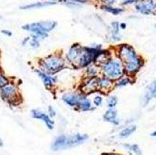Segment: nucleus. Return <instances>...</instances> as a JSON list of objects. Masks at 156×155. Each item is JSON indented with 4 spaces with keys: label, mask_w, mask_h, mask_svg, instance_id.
Masks as SVG:
<instances>
[{
    "label": "nucleus",
    "mask_w": 156,
    "mask_h": 155,
    "mask_svg": "<svg viewBox=\"0 0 156 155\" xmlns=\"http://www.w3.org/2000/svg\"><path fill=\"white\" fill-rule=\"evenodd\" d=\"M114 54L122 62L125 75L136 78L145 65V59L137 53L136 49L127 43H122L114 48Z\"/></svg>",
    "instance_id": "nucleus-1"
},
{
    "label": "nucleus",
    "mask_w": 156,
    "mask_h": 155,
    "mask_svg": "<svg viewBox=\"0 0 156 155\" xmlns=\"http://www.w3.org/2000/svg\"><path fill=\"white\" fill-rule=\"evenodd\" d=\"M39 68L43 71L54 75L58 73L66 66V61L65 57L58 53H52L46 57L41 58L38 62Z\"/></svg>",
    "instance_id": "nucleus-2"
},
{
    "label": "nucleus",
    "mask_w": 156,
    "mask_h": 155,
    "mask_svg": "<svg viewBox=\"0 0 156 155\" xmlns=\"http://www.w3.org/2000/svg\"><path fill=\"white\" fill-rule=\"evenodd\" d=\"M100 70L101 75H104L114 81L125 75L124 65L115 54L107 63L100 66Z\"/></svg>",
    "instance_id": "nucleus-3"
},
{
    "label": "nucleus",
    "mask_w": 156,
    "mask_h": 155,
    "mask_svg": "<svg viewBox=\"0 0 156 155\" xmlns=\"http://www.w3.org/2000/svg\"><path fill=\"white\" fill-rule=\"evenodd\" d=\"M56 26H57V22L55 21H42L26 23L23 26V29L38 36L41 39H45L48 37L49 33L52 31Z\"/></svg>",
    "instance_id": "nucleus-4"
},
{
    "label": "nucleus",
    "mask_w": 156,
    "mask_h": 155,
    "mask_svg": "<svg viewBox=\"0 0 156 155\" xmlns=\"http://www.w3.org/2000/svg\"><path fill=\"white\" fill-rule=\"evenodd\" d=\"M88 139L87 135H81V134H76L72 136H60L54 140V142L51 146V149L53 150H65L67 148H72L78 145L82 144Z\"/></svg>",
    "instance_id": "nucleus-5"
},
{
    "label": "nucleus",
    "mask_w": 156,
    "mask_h": 155,
    "mask_svg": "<svg viewBox=\"0 0 156 155\" xmlns=\"http://www.w3.org/2000/svg\"><path fill=\"white\" fill-rule=\"evenodd\" d=\"M0 97L10 105H18L21 102V95L17 85L13 82H9L0 87Z\"/></svg>",
    "instance_id": "nucleus-6"
},
{
    "label": "nucleus",
    "mask_w": 156,
    "mask_h": 155,
    "mask_svg": "<svg viewBox=\"0 0 156 155\" xmlns=\"http://www.w3.org/2000/svg\"><path fill=\"white\" fill-rule=\"evenodd\" d=\"M82 52H83V46H81L80 43L72 44L65 54V59L66 63L71 66L77 68V65L80 61Z\"/></svg>",
    "instance_id": "nucleus-7"
},
{
    "label": "nucleus",
    "mask_w": 156,
    "mask_h": 155,
    "mask_svg": "<svg viewBox=\"0 0 156 155\" xmlns=\"http://www.w3.org/2000/svg\"><path fill=\"white\" fill-rule=\"evenodd\" d=\"M134 6L135 10L142 15H152L156 13V0H138Z\"/></svg>",
    "instance_id": "nucleus-8"
},
{
    "label": "nucleus",
    "mask_w": 156,
    "mask_h": 155,
    "mask_svg": "<svg viewBox=\"0 0 156 155\" xmlns=\"http://www.w3.org/2000/svg\"><path fill=\"white\" fill-rule=\"evenodd\" d=\"M80 93L85 95L92 94L98 92V77L85 78L80 84Z\"/></svg>",
    "instance_id": "nucleus-9"
},
{
    "label": "nucleus",
    "mask_w": 156,
    "mask_h": 155,
    "mask_svg": "<svg viewBox=\"0 0 156 155\" xmlns=\"http://www.w3.org/2000/svg\"><path fill=\"white\" fill-rule=\"evenodd\" d=\"M34 72L40 78V79L42 80V83L44 84V86L47 89H52L55 86V84L57 83V80H58L57 77L51 74H49L43 71V70H41L40 68H34Z\"/></svg>",
    "instance_id": "nucleus-10"
},
{
    "label": "nucleus",
    "mask_w": 156,
    "mask_h": 155,
    "mask_svg": "<svg viewBox=\"0 0 156 155\" xmlns=\"http://www.w3.org/2000/svg\"><path fill=\"white\" fill-rule=\"evenodd\" d=\"M122 38L121 34L120 23L117 21L111 22L108 29V40L110 43H119Z\"/></svg>",
    "instance_id": "nucleus-11"
},
{
    "label": "nucleus",
    "mask_w": 156,
    "mask_h": 155,
    "mask_svg": "<svg viewBox=\"0 0 156 155\" xmlns=\"http://www.w3.org/2000/svg\"><path fill=\"white\" fill-rule=\"evenodd\" d=\"M114 88V80L111 79L100 75L98 77V92L102 93L103 94H108Z\"/></svg>",
    "instance_id": "nucleus-12"
},
{
    "label": "nucleus",
    "mask_w": 156,
    "mask_h": 155,
    "mask_svg": "<svg viewBox=\"0 0 156 155\" xmlns=\"http://www.w3.org/2000/svg\"><path fill=\"white\" fill-rule=\"evenodd\" d=\"M152 98H156V79L150 83L144 94L141 96V105H142V107H146Z\"/></svg>",
    "instance_id": "nucleus-13"
},
{
    "label": "nucleus",
    "mask_w": 156,
    "mask_h": 155,
    "mask_svg": "<svg viewBox=\"0 0 156 155\" xmlns=\"http://www.w3.org/2000/svg\"><path fill=\"white\" fill-rule=\"evenodd\" d=\"M31 115L34 119L40 120L43 122L50 130H52L54 128V122L47 113H45V112H42L37 109H33L31 111Z\"/></svg>",
    "instance_id": "nucleus-14"
},
{
    "label": "nucleus",
    "mask_w": 156,
    "mask_h": 155,
    "mask_svg": "<svg viewBox=\"0 0 156 155\" xmlns=\"http://www.w3.org/2000/svg\"><path fill=\"white\" fill-rule=\"evenodd\" d=\"M80 93H66L63 94L62 100L69 107H78L80 100Z\"/></svg>",
    "instance_id": "nucleus-15"
},
{
    "label": "nucleus",
    "mask_w": 156,
    "mask_h": 155,
    "mask_svg": "<svg viewBox=\"0 0 156 155\" xmlns=\"http://www.w3.org/2000/svg\"><path fill=\"white\" fill-rule=\"evenodd\" d=\"M113 55H114V53H112V51L110 50H108V49H105V50L102 49L100 51L98 52V54L96 55L94 64H95L96 65H98L99 67H100L105 63H107Z\"/></svg>",
    "instance_id": "nucleus-16"
},
{
    "label": "nucleus",
    "mask_w": 156,
    "mask_h": 155,
    "mask_svg": "<svg viewBox=\"0 0 156 155\" xmlns=\"http://www.w3.org/2000/svg\"><path fill=\"white\" fill-rule=\"evenodd\" d=\"M103 119L106 122H110L112 124H115V125L120 124V120L118 118V113H117V111L115 110V108H108L105 112Z\"/></svg>",
    "instance_id": "nucleus-17"
},
{
    "label": "nucleus",
    "mask_w": 156,
    "mask_h": 155,
    "mask_svg": "<svg viewBox=\"0 0 156 155\" xmlns=\"http://www.w3.org/2000/svg\"><path fill=\"white\" fill-rule=\"evenodd\" d=\"M100 75H101L100 67L96 65L95 64H92L85 68V73H84L85 78H95V77H99Z\"/></svg>",
    "instance_id": "nucleus-18"
},
{
    "label": "nucleus",
    "mask_w": 156,
    "mask_h": 155,
    "mask_svg": "<svg viewBox=\"0 0 156 155\" xmlns=\"http://www.w3.org/2000/svg\"><path fill=\"white\" fill-rule=\"evenodd\" d=\"M135 82V78L124 75L114 81V88H123Z\"/></svg>",
    "instance_id": "nucleus-19"
},
{
    "label": "nucleus",
    "mask_w": 156,
    "mask_h": 155,
    "mask_svg": "<svg viewBox=\"0 0 156 155\" xmlns=\"http://www.w3.org/2000/svg\"><path fill=\"white\" fill-rule=\"evenodd\" d=\"M78 108L80 110H81V111H90V110H93L94 109L93 105H92V102H91V100L89 99V98L87 97V95L81 93L80 100Z\"/></svg>",
    "instance_id": "nucleus-20"
},
{
    "label": "nucleus",
    "mask_w": 156,
    "mask_h": 155,
    "mask_svg": "<svg viewBox=\"0 0 156 155\" xmlns=\"http://www.w3.org/2000/svg\"><path fill=\"white\" fill-rule=\"evenodd\" d=\"M56 2L53 1H39V2H36L33 4H28L25 6H22L21 9H42V8H45V7H49V6H53L55 5Z\"/></svg>",
    "instance_id": "nucleus-21"
},
{
    "label": "nucleus",
    "mask_w": 156,
    "mask_h": 155,
    "mask_svg": "<svg viewBox=\"0 0 156 155\" xmlns=\"http://www.w3.org/2000/svg\"><path fill=\"white\" fill-rule=\"evenodd\" d=\"M100 9L107 12V13H109V14H112V15H115V16H118V15H121L122 13L124 12V9L122 7H115L114 6H108V5H101L100 6Z\"/></svg>",
    "instance_id": "nucleus-22"
},
{
    "label": "nucleus",
    "mask_w": 156,
    "mask_h": 155,
    "mask_svg": "<svg viewBox=\"0 0 156 155\" xmlns=\"http://www.w3.org/2000/svg\"><path fill=\"white\" fill-rule=\"evenodd\" d=\"M136 130V125H128L127 127L123 128L120 132L119 137L120 138H127L128 136H130Z\"/></svg>",
    "instance_id": "nucleus-23"
},
{
    "label": "nucleus",
    "mask_w": 156,
    "mask_h": 155,
    "mask_svg": "<svg viewBox=\"0 0 156 155\" xmlns=\"http://www.w3.org/2000/svg\"><path fill=\"white\" fill-rule=\"evenodd\" d=\"M30 41H29V45L31 46V48L33 49H37L40 45V40H42L37 35H34V34H31V37H30Z\"/></svg>",
    "instance_id": "nucleus-24"
},
{
    "label": "nucleus",
    "mask_w": 156,
    "mask_h": 155,
    "mask_svg": "<svg viewBox=\"0 0 156 155\" xmlns=\"http://www.w3.org/2000/svg\"><path fill=\"white\" fill-rule=\"evenodd\" d=\"M123 147L125 149H127L128 150H130L131 152L136 154V155H141V154H142V151H141L140 148L136 144H125V145H123Z\"/></svg>",
    "instance_id": "nucleus-25"
},
{
    "label": "nucleus",
    "mask_w": 156,
    "mask_h": 155,
    "mask_svg": "<svg viewBox=\"0 0 156 155\" xmlns=\"http://www.w3.org/2000/svg\"><path fill=\"white\" fill-rule=\"evenodd\" d=\"M117 104H118V97L116 95H110L108 98L107 105H108V108H115Z\"/></svg>",
    "instance_id": "nucleus-26"
},
{
    "label": "nucleus",
    "mask_w": 156,
    "mask_h": 155,
    "mask_svg": "<svg viewBox=\"0 0 156 155\" xmlns=\"http://www.w3.org/2000/svg\"><path fill=\"white\" fill-rule=\"evenodd\" d=\"M9 82V79L8 76H6L1 70H0V87H2L6 84H8Z\"/></svg>",
    "instance_id": "nucleus-27"
},
{
    "label": "nucleus",
    "mask_w": 156,
    "mask_h": 155,
    "mask_svg": "<svg viewBox=\"0 0 156 155\" xmlns=\"http://www.w3.org/2000/svg\"><path fill=\"white\" fill-rule=\"evenodd\" d=\"M101 5H108V6H114L118 3V0H96Z\"/></svg>",
    "instance_id": "nucleus-28"
},
{
    "label": "nucleus",
    "mask_w": 156,
    "mask_h": 155,
    "mask_svg": "<svg viewBox=\"0 0 156 155\" xmlns=\"http://www.w3.org/2000/svg\"><path fill=\"white\" fill-rule=\"evenodd\" d=\"M93 102H94V105L95 107H100L103 104V97H102V95H99V94L95 95L94 97Z\"/></svg>",
    "instance_id": "nucleus-29"
},
{
    "label": "nucleus",
    "mask_w": 156,
    "mask_h": 155,
    "mask_svg": "<svg viewBox=\"0 0 156 155\" xmlns=\"http://www.w3.org/2000/svg\"><path fill=\"white\" fill-rule=\"evenodd\" d=\"M137 1H138V0H122L120 5L122 8H124V7H129L131 5H135Z\"/></svg>",
    "instance_id": "nucleus-30"
},
{
    "label": "nucleus",
    "mask_w": 156,
    "mask_h": 155,
    "mask_svg": "<svg viewBox=\"0 0 156 155\" xmlns=\"http://www.w3.org/2000/svg\"><path fill=\"white\" fill-rule=\"evenodd\" d=\"M55 115H56L55 110L53 109V107H49V116H50L51 118H52V117H54Z\"/></svg>",
    "instance_id": "nucleus-31"
},
{
    "label": "nucleus",
    "mask_w": 156,
    "mask_h": 155,
    "mask_svg": "<svg viewBox=\"0 0 156 155\" xmlns=\"http://www.w3.org/2000/svg\"><path fill=\"white\" fill-rule=\"evenodd\" d=\"M1 33L3 34V35H5V36H8V37H11L12 36V33L9 31V30H6V29H3L2 31H1Z\"/></svg>",
    "instance_id": "nucleus-32"
},
{
    "label": "nucleus",
    "mask_w": 156,
    "mask_h": 155,
    "mask_svg": "<svg viewBox=\"0 0 156 155\" xmlns=\"http://www.w3.org/2000/svg\"><path fill=\"white\" fill-rule=\"evenodd\" d=\"M30 38H31L30 37H25V38H24V39L22 41V45H23V46H25L27 42H29V41H30Z\"/></svg>",
    "instance_id": "nucleus-33"
},
{
    "label": "nucleus",
    "mask_w": 156,
    "mask_h": 155,
    "mask_svg": "<svg viewBox=\"0 0 156 155\" xmlns=\"http://www.w3.org/2000/svg\"><path fill=\"white\" fill-rule=\"evenodd\" d=\"M120 28H121V30H125L126 28H127V23H120Z\"/></svg>",
    "instance_id": "nucleus-34"
},
{
    "label": "nucleus",
    "mask_w": 156,
    "mask_h": 155,
    "mask_svg": "<svg viewBox=\"0 0 156 155\" xmlns=\"http://www.w3.org/2000/svg\"><path fill=\"white\" fill-rule=\"evenodd\" d=\"M51 1H53V2H61V3H66V0H51Z\"/></svg>",
    "instance_id": "nucleus-35"
},
{
    "label": "nucleus",
    "mask_w": 156,
    "mask_h": 155,
    "mask_svg": "<svg viewBox=\"0 0 156 155\" xmlns=\"http://www.w3.org/2000/svg\"><path fill=\"white\" fill-rule=\"evenodd\" d=\"M151 136H153V137H156V130H155L154 132H152V134H151Z\"/></svg>",
    "instance_id": "nucleus-36"
},
{
    "label": "nucleus",
    "mask_w": 156,
    "mask_h": 155,
    "mask_svg": "<svg viewBox=\"0 0 156 155\" xmlns=\"http://www.w3.org/2000/svg\"><path fill=\"white\" fill-rule=\"evenodd\" d=\"M3 146V141H2V139L0 138V147H2Z\"/></svg>",
    "instance_id": "nucleus-37"
},
{
    "label": "nucleus",
    "mask_w": 156,
    "mask_h": 155,
    "mask_svg": "<svg viewBox=\"0 0 156 155\" xmlns=\"http://www.w3.org/2000/svg\"><path fill=\"white\" fill-rule=\"evenodd\" d=\"M109 155H118V154H109Z\"/></svg>",
    "instance_id": "nucleus-38"
},
{
    "label": "nucleus",
    "mask_w": 156,
    "mask_h": 155,
    "mask_svg": "<svg viewBox=\"0 0 156 155\" xmlns=\"http://www.w3.org/2000/svg\"><path fill=\"white\" fill-rule=\"evenodd\" d=\"M154 26H155V28H156V24H155V25H154Z\"/></svg>",
    "instance_id": "nucleus-39"
}]
</instances>
